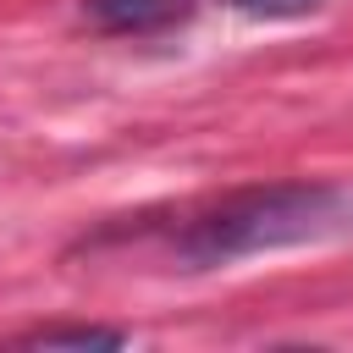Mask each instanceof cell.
<instances>
[{
    "label": "cell",
    "mask_w": 353,
    "mask_h": 353,
    "mask_svg": "<svg viewBox=\"0 0 353 353\" xmlns=\"http://www.w3.org/2000/svg\"><path fill=\"white\" fill-rule=\"evenodd\" d=\"M353 232V193L331 182H270L221 199L215 210L193 215L171 254L182 270H215L248 254L270 248H298V243H325Z\"/></svg>",
    "instance_id": "cell-1"
},
{
    "label": "cell",
    "mask_w": 353,
    "mask_h": 353,
    "mask_svg": "<svg viewBox=\"0 0 353 353\" xmlns=\"http://www.w3.org/2000/svg\"><path fill=\"white\" fill-rule=\"evenodd\" d=\"M83 17L105 33H149L182 17V0H83Z\"/></svg>",
    "instance_id": "cell-2"
},
{
    "label": "cell",
    "mask_w": 353,
    "mask_h": 353,
    "mask_svg": "<svg viewBox=\"0 0 353 353\" xmlns=\"http://www.w3.org/2000/svg\"><path fill=\"white\" fill-rule=\"evenodd\" d=\"M22 342L28 347H121L127 331H116V325H39Z\"/></svg>",
    "instance_id": "cell-3"
},
{
    "label": "cell",
    "mask_w": 353,
    "mask_h": 353,
    "mask_svg": "<svg viewBox=\"0 0 353 353\" xmlns=\"http://www.w3.org/2000/svg\"><path fill=\"white\" fill-rule=\"evenodd\" d=\"M232 6L248 17H309L320 0H232Z\"/></svg>",
    "instance_id": "cell-4"
}]
</instances>
